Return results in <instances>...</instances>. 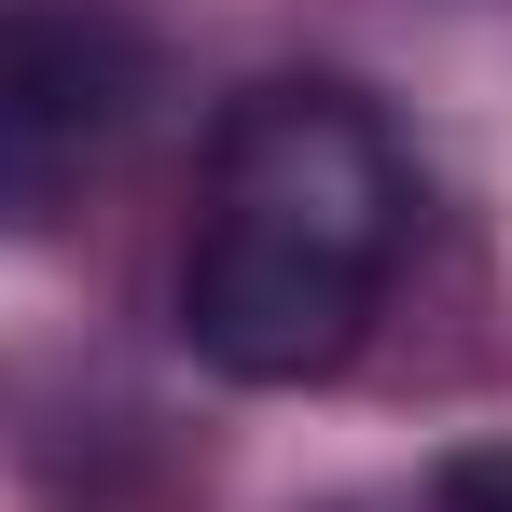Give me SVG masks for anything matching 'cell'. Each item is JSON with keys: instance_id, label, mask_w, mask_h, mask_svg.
I'll return each instance as SVG.
<instances>
[{"instance_id": "cell-1", "label": "cell", "mask_w": 512, "mask_h": 512, "mask_svg": "<svg viewBox=\"0 0 512 512\" xmlns=\"http://www.w3.org/2000/svg\"><path fill=\"white\" fill-rule=\"evenodd\" d=\"M416 222L402 139L346 84H250L208 139V208L180 250V333L236 388H319L374 333Z\"/></svg>"}, {"instance_id": "cell-2", "label": "cell", "mask_w": 512, "mask_h": 512, "mask_svg": "<svg viewBox=\"0 0 512 512\" xmlns=\"http://www.w3.org/2000/svg\"><path fill=\"white\" fill-rule=\"evenodd\" d=\"M153 97V28L125 0H0V236H42Z\"/></svg>"}]
</instances>
